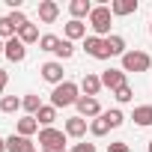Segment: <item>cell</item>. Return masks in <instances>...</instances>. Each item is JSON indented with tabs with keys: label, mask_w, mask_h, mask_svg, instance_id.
Here are the masks:
<instances>
[{
	"label": "cell",
	"mask_w": 152,
	"mask_h": 152,
	"mask_svg": "<svg viewBox=\"0 0 152 152\" xmlns=\"http://www.w3.org/2000/svg\"><path fill=\"white\" fill-rule=\"evenodd\" d=\"M63 131H66V137H84L87 134V119L84 116H69Z\"/></svg>",
	"instance_id": "10"
},
{
	"label": "cell",
	"mask_w": 152,
	"mask_h": 152,
	"mask_svg": "<svg viewBox=\"0 0 152 152\" xmlns=\"http://www.w3.org/2000/svg\"><path fill=\"white\" fill-rule=\"evenodd\" d=\"M21 107L27 110V116H36V113H39V107H42V99H39L36 93H27V96L21 99Z\"/></svg>",
	"instance_id": "21"
},
{
	"label": "cell",
	"mask_w": 152,
	"mask_h": 152,
	"mask_svg": "<svg viewBox=\"0 0 152 152\" xmlns=\"http://www.w3.org/2000/svg\"><path fill=\"white\" fill-rule=\"evenodd\" d=\"M0 54H6V42L3 39H0Z\"/></svg>",
	"instance_id": "36"
},
{
	"label": "cell",
	"mask_w": 152,
	"mask_h": 152,
	"mask_svg": "<svg viewBox=\"0 0 152 152\" xmlns=\"http://www.w3.org/2000/svg\"><path fill=\"white\" fill-rule=\"evenodd\" d=\"M107 152H131V149H128V143L116 140V143H107Z\"/></svg>",
	"instance_id": "31"
},
{
	"label": "cell",
	"mask_w": 152,
	"mask_h": 152,
	"mask_svg": "<svg viewBox=\"0 0 152 152\" xmlns=\"http://www.w3.org/2000/svg\"><path fill=\"white\" fill-rule=\"evenodd\" d=\"M15 36H18V30L9 24V18H0V39L9 42V39H15Z\"/></svg>",
	"instance_id": "28"
},
{
	"label": "cell",
	"mask_w": 152,
	"mask_h": 152,
	"mask_svg": "<svg viewBox=\"0 0 152 152\" xmlns=\"http://www.w3.org/2000/svg\"><path fill=\"white\" fill-rule=\"evenodd\" d=\"M113 96H116V102H119V104H125V102H131V99H134V93H131V87H128V84H125V87H119Z\"/></svg>",
	"instance_id": "30"
},
{
	"label": "cell",
	"mask_w": 152,
	"mask_h": 152,
	"mask_svg": "<svg viewBox=\"0 0 152 152\" xmlns=\"http://www.w3.org/2000/svg\"><path fill=\"white\" fill-rule=\"evenodd\" d=\"M57 45H60V36H54V33H45L39 39V51H57Z\"/></svg>",
	"instance_id": "25"
},
{
	"label": "cell",
	"mask_w": 152,
	"mask_h": 152,
	"mask_svg": "<svg viewBox=\"0 0 152 152\" xmlns=\"http://www.w3.org/2000/svg\"><path fill=\"white\" fill-rule=\"evenodd\" d=\"M6 18H9V24H12V27H15V30H21V27H24V24H30V21H27V18H24V12H21V9H12V12H9V15H6Z\"/></svg>",
	"instance_id": "29"
},
{
	"label": "cell",
	"mask_w": 152,
	"mask_h": 152,
	"mask_svg": "<svg viewBox=\"0 0 152 152\" xmlns=\"http://www.w3.org/2000/svg\"><path fill=\"white\" fill-rule=\"evenodd\" d=\"M69 12H72V18H75V21L90 18V12H93V3H90V0H72V3H69Z\"/></svg>",
	"instance_id": "15"
},
{
	"label": "cell",
	"mask_w": 152,
	"mask_h": 152,
	"mask_svg": "<svg viewBox=\"0 0 152 152\" xmlns=\"http://www.w3.org/2000/svg\"><path fill=\"white\" fill-rule=\"evenodd\" d=\"M60 60H69L72 54H75V42H69V39H60V45H57V51H54Z\"/></svg>",
	"instance_id": "26"
},
{
	"label": "cell",
	"mask_w": 152,
	"mask_h": 152,
	"mask_svg": "<svg viewBox=\"0 0 152 152\" xmlns=\"http://www.w3.org/2000/svg\"><path fill=\"white\" fill-rule=\"evenodd\" d=\"M18 39H21L24 45H33V42H39L42 36H39V27H36V24H24V27L18 30Z\"/></svg>",
	"instance_id": "20"
},
{
	"label": "cell",
	"mask_w": 152,
	"mask_h": 152,
	"mask_svg": "<svg viewBox=\"0 0 152 152\" xmlns=\"http://www.w3.org/2000/svg\"><path fill=\"white\" fill-rule=\"evenodd\" d=\"M42 152H69V149H66V143H57V146H45Z\"/></svg>",
	"instance_id": "34"
},
{
	"label": "cell",
	"mask_w": 152,
	"mask_h": 152,
	"mask_svg": "<svg viewBox=\"0 0 152 152\" xmlns=\"http://www.w3.org/2000/svg\"><path fill=\"white\" fill-rule=\"evenodd\" d=\"M36 119L42 122V128H54V119H57V107H54V104H42V107H39V113H36Z\"/></svg>",
	"instance_id": "18"
},
{
	"label": "cell",
	"mask_w": 152,
	"mask_h": 152,
	"mask_svg": "<svg viewBox=\"0 0 152 152\" xmlns=\"http://www.w3.org/2000/svg\"><path fill=\"white\" fill-rule=\"evenodd\" d=\"M102 116L107 119V125H110V128H119V125L125 122V116H122V110H116V107H113V110H104Z\"/></svg>",
	"instance_id": "27"
},
{
	"label": "cell",
	"mask_w": 152,
	"mask_h": 152,
	"mask_svg": "<svg viewBox=\"0 0 152 152\" xmlns=\"http://www.w3.org/2000/svg\"><path fill=\"white\" fill-rule=\"evenodd\" d=\"M149 33H152V21H149Z\"/></svg>",
	"instance_id": "37"
},
{
	"label": "cell",
	"mask_w": 152,
	"mask_h": 152,
	"mask_svg": "<svg viewBox=\"0 0 152 152\" xmlns=\"http://www.w3.org/2000/svg\"><path fill=\"white\" fill-rule=\"evenodd\" d=\"M42 78L48 81V84H54V87H60L66 78H63V63H57V60H51V63H42Z\"/></svg>",
	"instance_id": "6"
},
{
	"label": "cell",
	"mask_w": 152,
	"mask_h": 152,
	"mask_svg": "<svg viewBox=\"0 0 152 152\" xmlns=\"http://www.w3.org/2000/svg\"><path fill=\"white\" fill-rule=\"evenodd\" d=\"M36 131H39V119H36V116L18 119V134H21V137H30V134H36Z\"/></svg>",
	"instance_id": "22"
},
{
	"label": "cell",
	"mask_w": 152,
	"mask_h": 152,
	"mask_svg": "<svg viewBox=\"0 0 152 152\" xmlns=\"http://www.w3.org/2000/svg\"><path fill=\"white\" fill-rule=\"evenodd\" d=\"M152 57L146 51H125L122 57V72H149Z\"/></svg>",
	"instance_id": "3"
},
{
	"label": "cell",
	"mask_w": 152,
	"mask_h": 152,
	"mask_svg": "<svg viewBox=\"0 0 152 152\" xmlns=\"http://www.w3.org/2000/svg\"><path fill=\"white\" fill-rule=\"evenodd\" d=\"M0 152H6V140L3 137H0Z\"/></svg>",
	"instance_id": "35"
},
{
	"label": "cell",
	"mask_w": 152,
	"mask_h": 152,
	"mask_svg": "<svg viewBox=\"0 0 152 152\" xmlns=\"http://www.w3.org/2000/svg\"><path fill=\"white\" fill-rule=\"evenodd\" d=\"M104 48L110 51V57H116V54H119V57H125V39H122V36H116V33H110V36L104 39Z\"/></svg>",
	"instance_id": "17"
},
{
	"label": "cell",
	"mask_w": 152,
	"mask_h": 152,
	"mask_svg": "<svg viewBox=\"0 0 152 152\" xmlns=\"http://www.w3.org/2000/svg\"><path fill=\"white\" fill-rule=\"evenodd\" d=\"M6 152H36V146H33L30 137L12 134V137H6Z\"/></svg>",
	"instance_id": "9"
},
{
	"label": "cell",
	"mask_w": 152,
	"mask_h": 152,
	"mask_svg": "<svg viewBox=\"0 0 152 152\" xmlns=\"http://www.w3.org/2000/svg\"><path fill=\"white\" fill-rule=\"evenodd\" d=\"M107 131H110V125H107L104 116H96V119L90 122V134H93V137H104Z\"/></svg>",
	"instance_id": "23"
},
{
	"label": "cell",
	"mask_w": 152,
	"mask_h": 152,
	"mask_svg": "<svg viewBox=\"0 0 152 152\" xmlns=\"http://www.w3.org/2000/svg\"><path fill=\"white\" fill-rule=\"evenodd\" d=\"M63 39H69V42H75V39H87V24L72 18V21L63 27Z\"/></svg>",
	"instance_id": "12"
},
{
	"label": "cell",
	"mask_w": 152,
	"mask_h": 152,
	"mask_svg": "<svg viewBox=\"0 0 152 152\" xmlns=\"http://www.w3.org/2000/svg\"><path fill=\"white\" fill-rule=\"evenodd\" d=\"M110 21H113V15H110V6H93V12H90V27L96 30V36H110Z\"/></svg>",
	"instance_id": "2"
},
{
	"label": "cell",
	"mask_w": 152,
	"mask_h": 152,
	"mask_svg": "<svg viewBox=\"0 0 152 152\" xmlns=\"http://www.w3.org/2000/svg\"><path fill=\"white\" fill-rule=\"evenodd\" d=\"M6 81H9V75H6V69H0V99H3V87H6Z\"/></svg>",
	"instance_id": "33"
},
{
	"label": "cell",
	"mask_w": 152,
	"mask_h": 152,
	"mask_svg": "<svg viewBox=\"0 0 152 152\" xmlns=\"http://www.w3.org/2000/svg\"><path fill=\"white\" fill-rule=\"evenodd\" d=\"M149 152H152V140H149Z\"/></svg>",
	"instance_id": "38"
},
{
	"label": "cell",
	"mask_w": 152,
	"mask_h": 152,
	"mask_svg": "<svg viewBox=\"0 0 152 152\" xmlns=\"http://www.w3.org/2000/svg\"><path fill=\"white\" fill-rule=\"evenodd\" d=\"M72 152H96V143H75Z\"/></svg>",
	"instance_id": "32"
},
{
	"label": "cell",
	"mask_w": 152,
	"mask_h": 152,
	"mask_svg": "<svg viewBox=\"0 0 152 152\" xmlns=\"http://www.w3.org/2000/svg\"><path fill=\"white\" fill-rule=\"evenodd\" d=\"M81 90H84L90 99H96L99 90H102V78H99V75H93V72H87L84 78H81Z\"/></svg>",
	"instance_id": "14"
},
{
	"label": "cell",
	"mask_w": 152,
	"mask_h": 152,
	"mask_svg": "<svg viewBox=\"0 0 152 152\" xmlns=\"http://www.w3.org/2000/svg\"><path fill=\"white\" fill-rule=\"evenodd\" d=\"M137 12V0H110V15H131Z\"/></svg>",
	"instance_id": "16"
},
{
	"label": "cell",
	"mask_w": 152,
	"mask_h": 152,
	"mask_svg": "<svg viewBox=\"0 0 152 152\" xmlns=\"http://www.w3.org/2000/svg\"><path fill=\"white\" fill-rule=\"evenodd\" d=\"M57 15H60V6L54 3V0H42V3H39V21L42 24H54Z\"/></svg>",
	"instance_id": "13"
},
{
	"label": "cell",
	"mask_w": 152,
	"mask_h": 152,
	"mask_svg": "<svg viewBox=\"0 0 152 152\" xmlns=\"http://www.w3.org/2000/svg\"><path fill=\"white\" fill-rule=\"evenodd\" d=\"M102 87H107V90H119V87H125V72L122 69H104L102 72Z\"/></svg>",
	"instance_id": "7"
},
{
	"label": "cell",
	"mask_w": 152,
	"mask_h": 152,
	"mask_svg": "<svg viewBox=\"0 0 152 152\" xmlns=\"http://www.w3.org/2000/svg\"><path fill=\"white\" fill-rule=\"evenodd\" d=\"M18 107H21L18 96H3V99H0V110H3V113H15Z\"/></svg>",
	"instance_id": "24"
},
{
	"label": "cell",
	"mask_w": 152,
	"mask_h": 152,
	"mask_svg": "<svg viewBox=\"0 0 152 152\" xmlns=\"http://www.w3.org/2000/svg\"><path fill=\"white\" fill-rule=\"evenodd\" d=\"M78 84H72V81H63L60 87H54V93H51V104L54 107H69V104H78Z\"/></svg>",
	"instance_id": "1"
},
{
	"label": "cell",
	"mask_w": 152,
	"mask_h": 152,
	"mask_svg": "<svg viewBox=\"0 0 152 152\" xmlns=\"http://www.w3.org/2000/svg\"><path fill=\"white\" fill-rule=\"evenodd\" d=\"M84 51H87L90 57H96V60H107V57H110V51L104 48V39H102V36H87V39H84Z\"/></svg>",
	"instance_id": "5"
},
{
	"label": "cell",
	"mask_w": 152,
	"mask_h": 152,
	"mask_svg": "<svg viewBox=\"0 0 152 152\" xmlns=\"http://www.w3.org/2000/svg\"><path fill=\"white\" fill-rule=\"evenodd\" d=\"M39 143H42V149H45V146L66 143V131H60V128H42V131H39Z\"/></svg>",
	"instance_id": "11"
},
{
	"label": "cell",
	"mask_w": 152,
	"mask_h": 152,
	"mask_svg": "<svg viewBox=\"0 0 152 152\" xmlns=\"http://www.w3.org/2000/svg\"><path fill=\"white\" fill-rule=\"evenodd\" d=\"M75 107H78V116H84V119H87V116H93V119H96V116H102V113H104V110H102V104H99V99H90V96H81Z\"/></svg>",
	"instance_id": "4"
},
{
	"label": "cell",
	"mask_w": 152,
	"mask_h": 152,
	"mask_svg": "<svg viewBox=\"0 0 152 152\" xmlns=\"http://www.w3.org/2000/svg\"><path fill=\"white\" fill-rule=\"evenodd\" d=\"M24 57H27V45L15 36V39H9L6 42V60H12V63H24Z\"/></svg>",
	"instance_id": "8"
},
{
	"label": "cell",
	"mask_w": 152,
	"mask_h": 152,
	"mask_svg": "<svg viewBox=\"0 0 152 152\" xmlns=\"http://www.w3.org/2000/svg\"><path fill=\"white\" fill-rule=\"evenodd\" d=\"M131 119L137 122V125H152V104H140V107H134V113H131Z\"/></svg>",
	"instance_id": "19"
}]
</instances>
